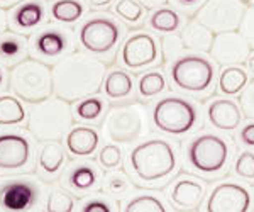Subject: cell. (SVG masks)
<instances>
[{
  "label": "cell",
  "mask_w": 254,
  "mask_h": 212,
  "mask_svg": "<svg viewBox=\"0 0 254 212\" xmlns=\"http://www.w3.org/2000/svg\"><path fill=\"white\" fill-rule=\"evenodd\" d=\"M105 65L95 56L73 53L53 68V92L66 102H80L98 93L105 80Z\"/></svg>",
  "instance_id": "cell-1"
},
{
  "label": "cell",
  "mask_w": 254,
  "mask_h": 212,
  "mask_svg": "<svg viewBox=\"0 0 254 212\" xmlns=\"http://www.w3.org/2000/svg\"><path fill=\"white\" fill-rule=\"evenodd\" d=\"M130 168L142 182H158L170 177L176 168V153L165 140H149L130 151Z\"/></svg>",
  "instance_id": "cell-2"
},
{
  "label": "cell",
  "mask_w": 254,
  "mask_h": 212,
  "mask_svg": "<svg viewBox=\"0 0 254 212\" xmlns=\"http://www.w3.org/2000/svg\"><path fill=\"white\" fill-rule=\"evenodd\" d=\"M73 126L69 102L60 97L34 104L29 112V133L38 141H58L66 136Z\"/></svg>",
  "instance_id": "cell-3"
},
{
  "label": "cell",
  "mask_w": 254,
  "mask_h": 212,
  "mask_svg": "<svg viewBox=\"0 0 254 212\" xmlns=\"http://www.w3.org/2000/svg\"><path fill=\"white\" fill-rule=\"evenodd\" d=\"M9 87L20 100L39 104L53 93V70L38 60H22L12 68Z\"/></svg>",
  "instance_id": "cell-4"
},
{
  "label": "cell",
  "mask_w": 254,
  "mask_h": 212,
  "mask_svg": "<svg viewBox=\"0 0 254 212\" xmlns=\"http://www.w3.org/2000/svg\"><path fill=\"white\" fill-rule=\"evenodd\" d=\"M44 185L36 177L0 178V212H41Z\"/></svg>",
  "instance_id": "cell-5"
},
{
  "label": "cell",
  "mask_w": 254,
  "mask_h": 212,
  "mask_svg": "<svg viewBox=\"0 0 254 212\" xmlns=\"http://www.w3.org/2000/svg\"><path fill=\"white\" fill-rule=\"evenodd\" d=\"M149 129L146 107L137 102L112 107L104 121V133L109 140L129 144L144 136Z\"/></svg>",
  "instance_id": "cell-6"
},
{
  "label": "cell",
  "mask_w": 254,
  "mask_h": 212,
  "mask_svg": "<svg viewBox=\"0 0 254 212\" xmlns=\"http://www.w3.org/2000/svg\"><path fill=\"white\" fill-rule=\"evenodd\" d=\"M153 122L159 131L182 136L190 133L198 122V111L190 100L183 97L168 95L153 109Z\"/></svg>",
  "instance_id": "cell-7"
},
{
  "label": "cell",
  "mask_w": 254,
  "mask_h": 212,
  "mask_svg": "<svg viewBox=\"0 0 254 212\" xmlns=\"http://www.w3.org/2000/svg\"><path fill=\"white\" fill-rule=\"evenodd\" d=\"M171 80L178 88L190 93H203L214 83V63L205 56L183 55L171 65Z\"/></svg>",
  "instance_id": "cell-8"
},
{
  "label": "cell",
  "mask_w": 254,
  "mask_h": 212,
  "mask_svg": "<svg viewBox=\"0 0 254 212\" xmlns=\"http://www.w3.org/2000/svg\"><path fill=\"white\" fill-rule=\"evenodd\" d=\"M188 161L200 173H219L227 165L229 146L225 140L212 133H203L188 144Z\"/></svg>",
  "instance_id": "cell-9"
},
{
  "label": "cell",
  "mask_w": 254,
  "mask_h": 212,
  "mask_svg": "<svg viewBox=\"0 0 254 212\" xmlns=\"http://www.w3.org/2000/svg\"><path fill=\"white\" fill-rule=\"evenodd\" d=\"M246 10L248 7L241 0H207L196 10L195 19L212 32L219 34L239 29Z\"/></svg>",
  "instance_id": "cell-10"
},
{
  "label": "cell",
  "mask_w": 254,
  "mask_h": 212,
  "mask_svg": "<svg viewBox=\"0 0 254 212\" xmlns=\"http://www.w3.org/2000/svg\"><path fill=\"white\" fill-rule=\"evenodd\" d=\"M121 34V26L116 19L107 17V15H98V17H92L81 24L78 38L81 48L88 53L107 55L117 46Z\"/></svg>",
  "instance_id": "cell-11"
},
{
  "label": "cell",
  "mask_w": 254,
  "mask_h": 212,
  "mask_svg": "<svg viewBox=\"0 0 254 212\" xmlns=\"http://www.w3.org/2000/svg\"><path fill=\"white\" fill-rule=\"evenodd\" d=\"M32 144L24 133H0V175L15 173L31 166Z\"/></svg>",
  "instance_id": "cell-12"
},
{
  "label": "cell",
  "mask_w": 254,
  "mask_h": 212,
  "mask_svg": "<svg viewBox=\"0 0 254 212\" xmlns=\"http://www.w3.org/2000/svg\"><path fill=\"white\" fill-rule=\"evenodd\" d=\"M251 192L246 187L234 182L219 183L208 195L205 204L207 212H249Z\"/></svg>",
  "instance_id": "cell-13"
},
{
  "label": "cell",
  "mask_w": 254,
  "mask_h": 212,
  "mask_svg": "<svg viewBox=\"0 0 254 212\" xmlns=\"http://www.w3.org/2000/svg\"><path fill=\"white\" fill-rule=\"evenodd\" d=\"M159 50L158 43L147 32H137L129 36L121 50V60L124 67L130 70H141V68L151 67L158 61Z\"/></svg>",
  "instance_id": "cell-14"
},
{
  "label": "cell",
  "mask_w": 254,
  "mask_h": 212,
  "mask_svg": "<svg viewBox=\"0 0 254 212\" xmlns=\"http://www.w3.org/2000/svg\"><path fill=\"white\" fill-rule=\"evenodd\" d=\"M210 55L219 65L232 67V65L248 63L251 56V46L244 39V36L237 31H227L215 34L214 44H212Z\"/></svg>",
  "instance_id": "cell-15"
},
{
  "label": "cell",
  "mask_w": 254,
  "mask_h": 212,
  "mask_svg": "<svg viewBox=\"0 0 254 212\" xmlns=\"http://www.w3.org/2000/svg\"><path fill=\"white\" fill-rule=\"evenodd\" d=\"M207 117L214 128L220 131H234L243 119L241 107L231 99H217L207 107Z\"/></svg>",
  "instance_id": "cell-16"
},
{
  "label": "cell",
  "mask_w": 254,
  "mask_h": 212,
  "mask_svg": "<svg viewBox=\"0 0 254 212\" xmlns=\"http://www.w3.org/2000/svg\"><path fill=\"white\" fill-rule=\"evenodd\" d=\"M46 20V7L41 0H24L10 14L15 31H32Z\"/></svg>",
  "instance_id": "cell-17"
},
{
  "label": "cell",
  "mask_w": 254,
  "mask_h": 212,
  "mask_svg": "<svg viewBox=\"0 0 254 212\" xmlns=\"http://www.w3.org/2000/svg\"><path fill=\"white\" fill-rule=\"evenodd\" d=\"M69 46H71V34L63 29L48 27L34 38V50L44 58H58L68 51Z\"/></svg>",
  "instance_id": "cell-18"
},
{
  "label": "cell",
  "mask_w": 254,
  "mask_h": 212,
  "mask_svg": "<svg viewBox=\"0 0 254 212\" xmlns=\"http://www.w3.org/2000/svg\"><path fill=\"white\" fill-rule=\"evenodd\" d=\"M100 144V134L93 128L76 126L66 134V148L71 156H90Z\"/></svg>",
  "instance_id": "cell-19"
},
{
  "label": "cell",
  "mask_w": 254,
  "mask_h": 212,
  "mask_svg": "<svg viewBox=\"0 0 254 212\" xmlns=\"http://www.w3.org/2000/svg\"><path fill=\"white\" fill-rule=\"evenodd\" d=\"M180 36H182L183 48L195 53H210L215 39L214 32L203 24H200L196 19L191 20L190 24H187V27H183Z\"/></svg>",
  "instance_id": "cell-20"
},
{
  "label": "cell",
  "mask_w": 254,
  "mask_h": 212,
  "mask_svg": "<svg viewBox=\"0 0 254 212\" xmlns=\"http://www.w3.org/2000/svg\"><path fill=\"white\" fill-rule=\"evenodd\" d=\"M203 185L193 178H182L171 189V201L182 209H193L203 201Z\"/></svg>",
  "instance_id": "cell-21"
},
{
  "label": "cell",
  "mask_w": 254,
  "mask_h": 212,
  "mask_svg": "<svg viewBox=\"0 0 254 212\" xmlns=\"http://www.w3.org/2000/svg\"><path fill=\"white\" fill-rule=\"evenodd\" d=\"M98 175L97 168L88 163H78V165L71 166L64 175V182L71 190L80 194H87L93 190L98 185Z\"/></svg>",
  "instance_id": "cell-22"
},
{
  "label": "cell",
  "mask_w": 254,
  "mask_h": 212,
  "mask_svg": "<svg viewBox=\"0 0 254 212\" xmlns=\"http://www.w3.org/2000/svg\"><path fill=\"white\" fill-rule=\"evenodd\" d=\"M64 165V151L63 146L58 141H48L41 148L38 156V166L39 172L48 178H53L60 173V170Z\"/></svg>",
  "instance_id": "cell-23"
},
{
  "label": "cell",
  "mask_w": 254,
  "mask_h": 212,
  "mask_svg": "<svg viewBox=\"0 0 254 212\" xmlns=\"http://www.w3.org/2000/svg\"><path fill=\"white\" fill-rule=\"evenodd\" d=\"M27 41L26 38L14 32H3L0 36V63L12 65L20 63V60L26 56Z\"/></svg>",
  "instance_id": "cell-24"
},
{
  "label": "cell",
  "mask_w": 254,
  "mask_h": 212,
  "mask_svg": "<svg viewBox=\"0 0 254 212\" xmlns=\"http://www.w3.org/2000/svg\"><path fill=\"white\" fill-rule=\"evenodd\" d=\"M249 83V75L239 65L225 67L219 75V90L224 95H237Z\"/></svg>",
  "instance_id": "cell-25"
},
{
  "label": "cell",
  "mask_w": 254,
  "mask_h": 212,
  "mask_svg": "<svg viewBox=\"0 0 254 212\" xmlns=\"http://www.w3.org/2000/svg\"><path fill=\"white\" fill-rule=\"evenodd\" d=\"M27 119V112L19 97L0 95V126H19Z\"/></svg>",
  "instance_id": "cell-26"
},
{
  "label": "cell",
  "mask_w": 254,
  "mask_h": 212,
  "mask_svg": "<svg viewBox=\"0 0 254 212\" xmlns=\"http://www.w3.org/2000/svg\"><path fill=\"white\" fill-rule=\"evenodd\" d=\"M183 26V17L178 10L171 7H159L151 14L149 17V27L156 32L163 34H173Z\"/></svg>",
  "instance_id": "cell-27"
},
{
  "label": "cell",
  "mask_w": 254,
  "mask_h": 212,
  "mask_svg": "<svg viewBox=\"0 0 254 212\" xmlns=\"http://www.w3.org/2000/svg\"><path fill=\"white\" fill-rule=\"evenodd\" d=\"M132 76L124 70H112L104 80V92L109 99L117 100L130 95L132 92Z\"/></svg>",
  "instance_id": "cell-28"
},
{
  "label": "cell",
  "mask_w": 254,
  "mask_h": 212,
  "mask_svg": "<svg viewBox=\"0 0 254 212\" xmlns=\"http://www.w3.org/2000/svg\"><path fill=\"white\" fill-rule=\"evenodd\" d=\"M83 14L85 3L81 0H55L51 5V17L60 24H75Z\"/></svg>",
  "instance_id": "cell-29"
},
{
  "label": "cell",
  "mask_w": 254,
  "mask_h": 212,
  "mask_svg": "<svg viewBox=\"0 0 254 212\" xmlns=\"http://www.w3.org/2000/svg\"><path fill=\"white\" fill-rule=\"evenodd\" d=\"M139 95L149 99V97L159 95L166 90V80L161 71H147L139 78L137 83Z\"/></svg>",
  "instance_id": "cell-30"
},
{
  "label": "cell",
  "mask_w": 254,
  "mask_h": 212,
  "mask_svg": "<svg viewBox=\"0 0 254 212\" xmlns=\"http://www.w3.org/2000/svg\"><path fill=\"white\" fill-rule=\"evenodd\" d=\"M104 109H105V104L100 97H87V99H81L75 107V114L76 117L81 121H87V122H92V121H97L98 117L104 114Z\"/></svg>",
  "instance_id": "cell-31"
},
{
  "label": "cell",
  "mask_w": 254,
  "mask_h": 212,
  "mask_svg": "<svg viewBox=\"0 0 254 212\" xmlns=\"http://www.w3.org/2000/svg\"><path fill=\"white\" fill-rule=\"evenodd\" d=\"M104 190L109 195H112V197L122 199L127 194L132 192V183H130V180L127 178V175L124 172H114L105 177Z\"/></svg>",
  "instance_id": "cell-32"
},
{
  "label": "cell",
  "mask_w": 254,
  "mask_h": 212,
  "mask_svg": "<svg viewBox=\"0 0 254 212\" xmlns=\"http://www.w3.org/2000/svg\"><path fill=\"white\" fill-rule=\"evenodd\" d=\"M124 212H168V209L158 197L144 194V195H137V197L130 199V201L126 204Z\"/></svg>",
  "instance_id": "cell-33"
},
{
  "label": "cell",
  "mask_w": 254,
  "mask_h": 212,
  "mask_svg": "<svg viewBox=\"0 0 254 212\" xmlns=\"http://www.w3.org/2000/svg\"><path fill=\"white\" fill-rule=\"evenodd\" d=\"M114 12L126 22L136 24L144 17L146 7L139 0H119L114 7Z\"/></svg>",
  "instance_id": "cell-34"
},
{
  "label": "cell",
  "mask_w": 254,
  "mask_h": 212,
  "mask_svg": "<svg viewBox=\"0 0 254 212\" xmlns=\"http://www.w3.org/2000/svg\"><path fill=\"white\" fill-rule=\"evenodd\" d=\"M75 211V199L63 189H53L48 195L46 212H73Z\"/></svg>",
  "instance_id": "cell-35"
},
{
  "label": "cell",
  "mask_w": 254,
  "mask_h": 212,
  "mask_svg": "<svg viewBox=\"0 0 254 212\" xmlns=\"http://www.w3.org/2000/svg\"><path fill=\"white\" fill-rule=\"evenodd\" d=\"M163 61L168 65L171 63L173 65L176 60L182 56V51L185 50L182 43V36H176L175 32L173 34H168L166 38H163Z\"/></svg>",
  "instance_id": "cell-36"
},
{
  "label": "cell",
  "mask_w": 254,
  "mask_h": 212,
  "mask_svg": "<svg viewBox=\"0 0 254 212\" xmlns=\"http://www.w3.org/2000/svg\"><path fill=\"white\" fill-rule=\"evenodd\" d=\"M98 163L105 170H114L122 163V149L116 144H105L98 153Z\"/></svg>",
  "instance_id": "cell-37"
},
{
  "label": "cell",
  "mask_w": 254,
  "mask_h": 212,
  "mask_svg": "<svg viewBox=\"0 0 254 212\" xmlns=\"http://www.w3.org/2000/svg\"><path fill=\"white\" fill-rule=\"evenodd\" d=\"M234 170L241 178L254 180V153H251V151L241 153L236 160Z\"/></svg>",
  "instance_id": "cell-38"
},
{
  "label": "cell",
  "mask_w": 254,
  "mask_h": 212,
  "mask_svg": "<svg viewBox=\"0 0 254 212\" xmlns=\"http://www.w3.org/2000/svg\"><path fill=\"white\" fill-rule=\"evenodd\" d=\"M239 102H241V111H243L244 116L248 119L254 121V80L249 81L244 90L241 92Z\"/></svg>",
  "instance_id": "cell-39"
},
{
  "label": "cell",
  "mask_w": 254,
  "mask_h": 212,
  "mask_svg": "<svg viewBox=\"0 0 254 212\" xmlns=\"http://www.w3.org/2000/svg\"><path fill=\"white\" fill-rule=\"evenodd\" d=\"M239 29L241 34L244 36V39L249 43L251 50H254V7H248Z\"/></svg>",
  "instance_id": "cell-40"
},
{
  "label": "cell",
  "mask_w": 254,
  "mask_h": 212,
  "mask_svg": "<svg viewBox=\"0 0 254 212\" xmlns=\"http://www.w3.org/2000/svg\"><path fill=\"white\" fill-rule=\"evenodd\" d=\"M81 212H116L114 206L105 199H90L83 204Z\"/></svg>",
  "instance_id": "cell-41"
},
{
  "label": "cell",
  "mask_w": 254,
  "mask_h": 212,
  "mask_svg": "<svg viewBox=\"0 0 254 212\" xmlns=\"http://www.w3.org/2000/svg\"><path fill=\"white\" fill-rule=\"evenodd\" d=\"M171 3L176 7L178 10L182 12H188V14H191V12H195L200 9V7L203 5V3L207 2V0H170Z\"/></svg>",
  "instance_id": "cell-42"
},
{
  "label": "cell",
  "mask_w": 254,
  "mask_h": 212,
  "mask_svg": "<svg viewBox=\"0 0 254 212\" xmlns=\"http://www.w3.org/2000/svg\"><path fill=\"white\" fill-rule=\"evenodd\" d=\"M241 140H243L244 144L248 146H254V122L244 126L243 131H241Z\"/></svg>",
  "instance_id": "cell-43"
},
{
  "label": "cell",
  "mask_w": 254,
  "mask_h": 212,
  "mask_svg": "<svg viewBox=\"0 0 254 212\" xmlns=\"http://www.w3.org/2000/svg\"><path fill=\"white\" fill-rule=\"evenodd\" d=\"M87 2L92 9H105V7H109L114 0H87Z\"/></svg>",
  "instance_id": "cell-44"
},
{
  "label": "cell",
  "mask_w": 254,
  "mask_h": 212,
  "mask_svg": "<svg viewBox=\"0 0 254 212\" xmlns=\"http://www.w3.org/2000/svg\"><path fill=\"white\" fill-rule=\"evenodd\" d=\"M7 24H9V19H7V14L5 10L0 7V36L3 34V32L7 31Z\"/></svg>",
  "instance_id": "cell-45"
},
{
  "label": "cell",
  "mask_w": 254,
  "mask_h": 212,
  "mask_svg": "<svg viewBox=\"0 0 254 212\" xmlns=\"http://www.w3.org/2000/svg\"><path fill=\"white\" fill-rule=\"evenodd\" d=\"M141 2H144L146 7H159V5H163L166 0H141Z\"/></svg>",
  "instance_id": "cell-46"
},
{
  "label": "cell",
  "mask_w": 254,
  "mask_h": 212,
  "mask_svg": "<svg viewBox=\"0 0 254 212\" xmlns=\"http://www.w3.org/2000/svg\"><path fill=\"white\" fill-rule=\"evenodd\" d=\"M248 68H249V71L254 75V55L249 56V60H248Z\"/></svg>",
  "instance_id": "cell-47"
},
{
  "label": "cell",
  "mask_w": 254,
  "mask_h": 212,
  "mask_svg": "<svg viewBox=\"0 0 254 212\" xmlns=\"http://www.w3.org/2000/svg\"><path fill=\"white\" fill-rule=\"evenodd\" d=\"M17 0H0V5L2 7H9V5H12V3H15Z\"/></svg>",
  "instance_id": "cell-48"
},
{
  "label": "cell",
  "mask_w": 254,
  "mask_h": 212,
  "mask_svg": "<svg viewBox=\"0 0 254 212\" xmlns=\"http://www.w3.org/2000/svg\"><path fill=\"white\" fill-rule=\"evenodd\" d=\"M3 80H5V76H3V71H2V68H0V87L3 85Z\"/></svg>",
  "instance_id": "cell-49"
},
{
  "label": "cell",
  "mask_w": 254,
  "mask_h": 212,
  "mask_svg": "<svg viewBox=\"0 0 254 212\" xmlns=\"http://www.w3.org/2000/svg\"><path fill=\"white\" fill-rule=\"evenodd\" d=\"M241 2H244V3H246V2H248V0H241Z\"/></svg>",
  "instance_id": "cell-50"
},
{
  "label": "cell",
  "mask_w": 254,
  "mask_h": 212,
  "mask_svg": "<svg viewBox=\"0 0 254 212\" xmlns=\"http://www.w3.org/2000/svg\"><path fill=\"white\" fill-rule=\"evenodd\" d=\"M253 2H254V0H253Z\"/></svg>",
  "instance_id": "cell-51"
}]
</instances>
